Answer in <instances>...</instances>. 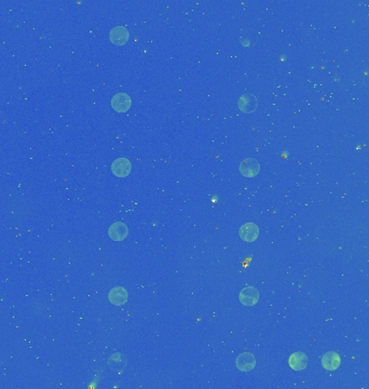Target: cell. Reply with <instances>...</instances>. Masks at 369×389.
Listing matches in <instances>:
<instances>
[{
  "mask_svg": "<svg viewBox=\"0 0 369 389\" xmlns=\"http://www.w3.org/2000/svg\"><path fill=\"white\" fill-rule=\"evenodd\" d=\"M236 365L242 372H250L256 366V358L250 352H243L238 356Z\"/></svg>",
  "mask_w": 369,
  "mask_h": 389,
  "instance_id": "1",
  "label": "cell"
},
{
  "mask_svg": "<svg viewBox=\"0 0 369 389\" xmlns=\"http://www.w3.org/2000/svg\"><path fill=\"white\" fill-rule=\"evenodd\" d=\"M240 302L244 306H255L259 301V292L254 286H246L240 293Z\"/></svg>",
  "mask_w": 369,
  "mask_h": 389,
  "instance_id": "2",
  "label": "cell"
},
{
  "mask_svg": "<svg viewBox=\"0 0 369 389\" xmlns=\"http://www.w3.org/2000/svg\"><path fill=\"white\" fill-rule=\"evenodd\" d=\"M131 98H130L126 93H117L114 95L112 100V106L114 111L118 113L128 112L130 107H131Z\"/></svg>",
  "mask_w": 369,
  "mask_h": 389,
  "instance_id": "3",
  "label": "cell"
},
{
  "mask_svg": "<svg viewBox=\"0 0 369 389\" xmlns=\"http://www.w3.org/2000/svg\"><path fill=\"white\" fill-rule=\"evenodd\" d=\"M259 171H260V166L256 159L254 158H246L240 165V172L245 177H254Z\"/></svg>",
  "mask_w": 369,
  "mask_h": 389,
  "instance_id": "4",
  "label": "cell"
},
{
  "mask_svg": "<svg viewBox=\"0 0 369 389\" xmlns=\"http://www.w3.org/2000/svg\"><path fill=\"white\" fill-rule=\"evenodd\" d=\"M238 234L243 241L246 242H254L259 236V228L254 223H246L242 225Z\"/></svg>",
  "mask_w": 369,
  "mask_h": 389,
  "instance_id": "5",
  "label": "cell"
},
{
  "mask_svg": "<svg viewBox=\"0 0 369 389\" xmlns=\"http://www.w3.org/2000/svg\"><path fill=\"white\" fill-rule=\"evenodd\" d=\"M108 235L114 241H122L128 237V228L123 222H116L109 227Z\"/></svg>",
  "mask_w": 369,
  "mask_h": 389,
  "instance_id": "6",
  "label": "cell"
},
{
  "mask_svg": "<svg viewBox=\"0 0 369 389\" xmlns=\"http://www.w3.org/2000/svg\"><path fill=\"white\" fill-rule=\"evenodd\" d=\"M131 162L126 158L116 159L112 165V171L117 177H126L131 172Z\"/></svg>",
  "mask_w": 369,
  "mask_h": 389,
  "instance_id": "7",
  "label": "cell"
},
{
  "mask_svg": "<svg viewBox=\"0 0 369 389\" xmlns=\"http://www.w3.org/2000/svg\"><path fill=\"white\" fill-rule=\"evenodd\" d=\"M258 105V101L255 95L252 94H243L242 97L238 99V107L240 108V111L243 113H252L256 111Z\"/></svg>",
  "mask_w": 369,
  "mask_h": 389,
  "instance_id": "8",
  "label": "cell"
},
{
  "mask_svg": "<svg viewBox=\"0 0 369 389\" xmlns=\"http://www.w3.org/2000/svg\"><path fill=\"white\" fill-rule=\"evenodd\" d=\"M128 291L122 286H116L112 288L108 294V299L114 306H122L128 302Z\"/></svg>",
  "mask_w": 369,
  "mask_h": 389,
  "instance_id": "9",
  "label": "cell"
},
{
  "mask_svg": "<svg viewBox=\"0 0 369 389\" xmlns=\"http://www.w3.org/2000/svg\"><path fill=\"white\" fill-rule=\"evenodd\" d=\"M128 31L124 26H116L109 34V39L114 45L122 46L128 40Z\"/></svg>",
  "mask_w": 369,
  "mask_h": 389,
  "instance_id": "10",
  "label": "cell"
},
{
  "mask_svg": "<svg viewBox=\"0 0 369 389\" xmlns=\"http://www.w3.org/2000/svg\"><path fill=\"white\" fill-rule=\"evenodd\" d=\"M341 359L336 351H328L322 357V365L327 371H334L340 366Z\"/></svg>",
  "mask_w": 369,
  "mask_h": 389,
  "instance_id": "11",
  "label": "cell"
},
{
  "mask_svg": "<svg viewBox=\"0 0 369 389\" xmlns=\"http://www.w3.org/2000/svg\"><path fill=\"white\" fill-rule=\"evenodd\" d=\"M288 364L294 371L304 370L308 365L306 354L302 352V351H297V352L292 353L290 359H288Z\"/></svg>",
  "mask_w": 369,
  "mask_h": 389,
  "instance_id": "12",
  "label": "cell"
},
{
  "mask_svg": "<svg viewBox=\"0 0 369 389\" xmlns=\"http://www.w3.org/2000/svg\"><path fill=\"white\" fill-rule=\"evenodd\" d=\"M108 364H109V366L112 367V371L117 372V373H121L123 370H124V367L126 366L128 361H126V358L123 356V354H121L120 352H114L112 354L110 358H109Z\"/></svg>",
  "mask_w": 369,
  "mask_h": 389,
  "instance_id": "13",
  "label": "cell"
}]
</instances>
